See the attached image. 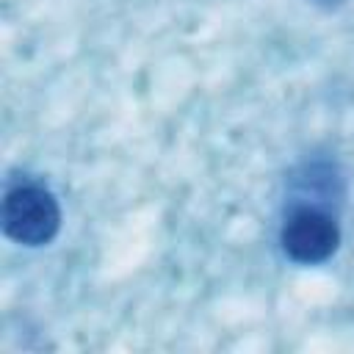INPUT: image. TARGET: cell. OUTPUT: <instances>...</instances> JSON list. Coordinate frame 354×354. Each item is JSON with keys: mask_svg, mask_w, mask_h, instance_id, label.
Here are the masks:
<instances>
[{"mask_svg": "<svg viewBox=\"0 0 354 354\" xmlns=\"http://www.w3.org/2000/svg\"><path fill=\"white\" fill-rule=\"evenodd\" d=\"M279 243L282 252L296 260V263H324L326 257L335 254L340 243V227L335 216H329L321 207L313 205H299L293 207L279 230Z\"/></svg>", "mask_w": 354, "mask_h": 354, "instance_id": "7a4b0ae2", "label": "cell"}, {"mask_svg": "<svg viewBox=\"0 0 354 354\" xmlns=\"http://www.w3.org/2000/svg\"><path fill=\"white\" fill-rule=\"evenodd\" d=\"M61 227V210L55 196L30 180H22L6 191L3 199V230L22 246H41L55 238Z\"/></svg>", "mask_w": 354, "mask_h": 354, "instance_id": "6da1fadb", "label": "cell"}]
</instances>
